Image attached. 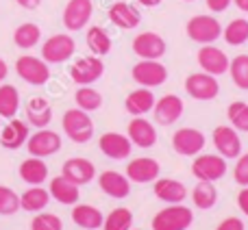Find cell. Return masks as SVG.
Wrapping results in <instances>:
<instances>
[{"mask_svg":"<svg viewBox=\"0 0 248 230\" xmlns=\"http://www.w3.org/2000/svg\"><path fill=\"white\" fill-rule=\"evenodd\" d=\"M61 126L63 132L68 135V139H72L74 144H87L94 137V122H92L90 113L83 109H68L61 117Z\"/></svg>","mask_w":248,"mask_h":230,"instance_id":"6da1fadb","label":"cell"},{"mask_svg":"<svg viewBox=\"0 0 248 230\" xmlns=\"http://www.w3.org/2000/svg\"><path fill=\"white\" fill-rule=\"evenodd\" d=\"M194 222L192 209L183 204H170L153 217V230H187Z\"/></svg>","mask_w":248,"mask_h":230,"instance_id":"7a4b0ae2","label":"cell"},{"mask_svg":"<svg viewBox=\"0 0 248 230\" xmlns=\"http://www.w3.org/2000/svg\"><path fill=\"white\" fill-rule=\"evenodd\" d=\"M16 74L24 83L35 85V87H42L50 81V68H48V63L33 55H22L16 61Z\"/></svg>","mask_w":248,"mask_h":230,"instance_id":"3957f363","label":"cell"},{"mask_svg":"<svg viewBox=\"0 0 248 230\" xmlns=\"http://www.w3.org/2000/svg\"><path fill=\"white\" fill-rule=\"evenodd\" d=\"M187 37L192 42H198V43H214L218 37H222V24H220L218 17L214 15H194L189 17L187 26Z\"/></svg>","mask_w":248,"mask_h":230,"instance_id":"277c9868","label":"cell"},{"mask_svg":"<svg viewBox=\"0 0 248 230\" xmlns=\"http://www.w3.org/2000/svg\"><path fill=\"white\" fill-rule=\"evenodd\" d=\"M74 50H77V42L72 39V35H52L42 46V59L48 65L63 63L74 55Z\"/></svg>","mask_w":248,"mask_h":230,"instance_id":"5b68a950","label":"cell"},{"mask_svg":"<svg viewBox=\"0 0 248 230\" xmlns=\"http://www.w3.org/2000/svg\"><path fill=\"white\" fill-rule=\"evenodd\" d=\"M131 76L137 85L141 87H159L168 81V68L159 61H150V59H141L140 63L133 65Z\"/></svg>","mask_w":248,"mask_h":230,"instance_id":"8992f818","label":"cell"},{"mask_svg":"<svg viewBox=\"0 0 248 230\" xmlns=\"http://www.w3.org/2000/svg\"><path fill=\"white\" fill-rule=\"evenodd\" d=\"M26 148H29L31 157H52L61 150V137L59 132L50 130V128H37V132L29 135L26 139Z\"/></svg>","mask_w":248,"mask_h":230,"instance_id":"52a82bcc","label":"cell"},{"mask_svg":"<svg viewBox=\"0 0 248 230\" xmlns=\"http://www.w3.org/2000/svg\"><path fill=\"white\" fill-rule=\"evenodd\" d=\"M103 74H105V63H103V59L96 57V55L81 57V59H77L72 63V68H70V76H72V81L81 87L96 83Z\"/></svg>","mask_w":248,"mask_h":230,"instance_id":"ba28073f","label":"cell"},{"mask_svg":"<svg viewBox=\"0 0 248 230\" xmlns=\"http://www.w3.org/2000/svg\"><path fill=\"white\" fill-rule=\"evenodd\" d=\"M192 174L198 180H207V183H216L227 174V158L220 154H202L196 157L192 163Z\"/></svg>","mask_w":248,"mask_h":230,"instance_id":"9c48e42d","label":"cell"},{"mask_svg":"<svg viewBox=\"0 0 248 230\" xmlns=\"http://www.w3.org/2000/svg\"><path fill=\"white\" fill-rule=\"evenodd\" d=\"M185 91L194 100H214L220 94V85L216 81V76H211V74L196 72L185 78Z\"/></svg>","mask_w":248,"mask_h":230,"instance_id":"30bf717a","label":"cell"},{"mask_svg":"<svg viewBox=\"0 0 248 230\" xmlns=\"http://www.w3.org/2000/svg\"><path fill=\"white\" fill-rule=\"evenodd\" d=\"M205 135L196 128H179L172 135V148L181 157H196L205 148Z\"/></svg>","mask_w":248,"mask_h":230,"instance_id":"8fae6325","label":"cell"},{"mask_svg":"<svg viewBox=\"0 0 248 230\" xmlns=\"http://www.w3.org/2000/svg\"><path fill=\"white\" fill-rule=\"evenodd\" d=\"M166 42H163L161 35L153 33V30H146L140 33L133 39V52H135L140 59H150V61H159L166 55Z\"/></svg>","mask_w":248,"mask_h":230,"instance_id":"7c38bea8","label":"cell"},{"mask_svg":"<svg viewBox=\"0 0 248 230\" xmlns=\"http://www.w3.org/2000/svg\"><path fill=\"white\" fill-rule=\"evenodd\" d=\"M94 13L92 0H70L63 9V26L68 30H81L87 26Z\"/></svg>","mask_w":248,"mask_h":230,"instance_id":"4fadbf2b","label":"cell"},{"mask_svg":"<svg viewBox=\"0 0 248 230\" xmlns=\"http://www.w3.org/2000/svg\"><path fill=\"white\" fill-rule=\"evenodd\" d=\"M229 57L224 55V50L216 48L214 43H205L198 50V65L202 68V72L211 74V76H220V74L229 72Z\"/></svg>","mask_w":248,"mask_h":230,"instance_id":"5bb4252c","label":"cell"},{"mask_svg":"<svg viewBox=\"0 0 248 230\" xmlns=\"http://www.w3.org/2000/svg\"><path fill=\"white\" fill-rule=\"evenodd\" d=\"M214 145L224 158H237L242 154V139L233 126L214 128Z\"/></svg>","mask_w":248,"mask_h":230,"instance_id":"9a60e30c","label":"cell"},{"mask_svg":"<svg viewBox=\"0 0 248 230\" xmlns=\"http://www.w3.org/2000/svg\"><path fill=\"white\" fill-rule=\"evenodd\" d=\"M159 174H161V167H159V163L150 157L133 158V161H128V165H126V178L131 180V183H140V185L155 183V180L159 178Z\"/></svg>","mask_w":248,"mask_h":230,"instance_id":"2e32d148","label":"cell"},{"mask_svg":"<svg viewBox=\"0 0 248 230\" xmlns=\"http://www.w3.org/2000/svg\"><path fill=\"white\" fill-rule=\"evenodd\" d=\"M155 122L161 126H172L174 122H179V117L183 115V100L176 94H166L163 98H159L153 107Z\"/></svg>","mask_w":248,"mask_h":230,"instance_id":"e0dca14e","label":"cell"},{"mask_svg":"<svg viewBox=\"0 0 248 230\" xmlns=\"http://www.w3.org/2000/svg\"><path fill=\"white\" fill-rule=\"evenodd\" d=\"M98 148L105 157L113 158V161H122V158L131 157L133 144L126 135H122V132H105V135H100V139H98Z\"/></svg>","mask_w":248,"mask_h":230,"instance_id":"ac0fdd59","label":"cell"},{"mask_svg":"<svg viewBox=\"0 0 248 230\" xmlns=\"http://www.w3.org/2000/svg\"><path fill=\"white\" fill-rule=\"evenodd\" d=\"M61 176L63 178H68L70 183L74 185H87L94 180L96 176V167L92 161H87V158H81V157H74V158H68V161L63 163V167H61Z\"/></svg>","mask_w":248,"mask_h":230,"instance_id":"d6986e66","label":"cell"},{"mask_svg":"<svg viewBox=\"0 0 248 230\" xmlns=\"http://www.w3.org/2000/svg\"><path fill=\"white\" fill-rule=\"evenodd\" d=\"M31 135V128L26 122H20L17 117H11L0 128V145L7 150H20L26 145V139Z\"/></svg>","mask_w":248,"mask_h":230,"instance_id":"ffe728a7","label":"cell"},{"mask_svg":"<svg viewBox=\"0 0 248 230\" xmlns=\"http://www.w3.org/2000/svg\"><path fill=\"white\" fill-rule=\"evenodd\" d=\"M98 185L107 196L116 198V200H124L131 193V180L126 178V174H120L116 170H107L98 176Z\"/></svg>","mask_w":248,"mask_h":230,"instance_id":"44dd1931","label":"cell"},{"mask_svg":"<svg viewBox=\"0 0 248 230\" xmlns=\"http://www.w3.org/2000/svg\"><path fill=\"white\" fill-rule=\"evenodd\" d=\"M128 139L137 148H153L157 144V130L146 117H133L128 122Z\"/></svg>","mask_w":248,"mask_h":230,"instance_id":"7402d4cb","label":"cell"},{"mask_svg":"<svg viewBox=\"0 0 248 230\" xmlns=\"http://www.w3.org/2000/svg\"><path fill=\"white\" fill-rule=\"evenodd\" d=\"M109 20L111 24H116L118 29H124V30H133L140 26L141 22V13L135 4H128V2H116L111 4L109 9Z\"/></svg>","mask_w":248,"mask_h":230,"instance_id":"603a6c76","label":"cell"},{"mask_svg":"<svg viewBox=\"0 0 248 230\" xmlns=\"http://www.w3.org/2000/svg\"><path fill=\"white\" fill-rule=\"evenodd\" d=\"M155 196L166 204H183V200L187 198V189L183 183L174 178H157L155 180Z\"/></svg>","mask_w":248,"mask_h":230,"instance_id":"cb8c5ba5","label":"cell"},{"mask_svg":"<svg viewBox=\"0 0 248 230\" xmlns=\"http://www.w3.org/2000/svg\"><path fill=\"white\" fill-rule=\"evenodd\" d=\"M155 102H157V98H155V94L148 89V87H140V89L131 91V94L126 96V100H124V107H126V111L133 115V117H144L146 113L153 111Z\"/></svg>","mask_w":248,"mask_h":230,"instance_id":"d4e9b609","label":"cell"},{"mask_svg":"<svg viewBox=\"0 0 248 230\" xmlns=\"http://www.w3.org/2000/svg\"><path fill=\"white\" fill-rule=\"evenodd\" d=\"M50 198H55L59 204H65V206H74L81 198V191H78V185L70 183L68 178L63 176H55L50 180V189H48Z\"/></svg>","mask_w":248,"mask_h":230,"instance_id":"484cf974","label":"cell"},{"mask_svg":"<svg viewBox=\"0 0 248 230\" xmlns=\"http://www.w3.org/2000/svg\"><path fill=\"white\" fill-rule=\"evenodd\" d=\"M20 178L31 187L44 185L48 180V165L44 163V158L39 157H29L20 163Z\"/></svg>","mask_w":248,"mask_h":230,"instance_id":"4316f807","label":"cell"},{"mask_svg":"<svg viewBox=\"0 0 248 230\" xmlns=\"http://www.w3.org/2000/svg\"><path fill=\"white\" fill-rule=\"evenodd\" d=\"M24 111H26V122H29V126H35V128H46L52 119V107L42 96L31 98L29 102H26Z\"/></svg>","mask_w":248,"mask_h":230,"instance_id":"83f0119b","label":"cell"},{"mask_svg":"<svg viewBox=\"0 0 248 230\" xmlns=\"http://www.w3.org/2000/svg\"><path fill=\"white\" fill-rule=\"evenodd\" d=\"M72 222L77 224L78 228H85V230H96V228H103V213H100L96 206L92 204H74L72 209Z\"/></svg>","mask_w":248,"mask_h":230,"instance_id":"f1b7e54d","label":"cell"},{"mask_svg":"<svg viewBox=\"0 0 248 230\" xmlns=\"http://www.w3.org/2000/svg\"><path fill=\"white\" fill-rule=\"evenodd\" d=\"M48 202H50L48 189H44L42 185H37V187H29L20 196V209L29 211V213H39V211H44L48 206Z\"/></svg>","mask_w":248,"mask_h":230,"instance_id":"f546056e","label":"cell"},{"mask_svg":"<svg viewBox=\"0 0 248 230\" xmlns=\"http://www.w3.org/2000/svg\"><path fill=\"white\" fill-rule=\"evenodd\" d=\"M39 39H42V29L33 22H24L13 30V43L22 50H31L33 46H37Z\"/></svg>","mask_w":248,"mask_h":230,"instance_id":"4dcf8cb0","label":"cell"},{"mask_svg":"<svg viewBox=\"0 0 248 230\" xmlns=\"http://www.w3.org/2000/svg\"><path fill=\"white\" fill-rule=\"evenodd\" d=\"M192 200L194 206L201 211H209L216 206L218 202V191H216L214 183H207V180H198V185L192 189Z\"/></svg>","mask_w":248,"mask_h":230,"instance_id":"1f68e13d","label":"cell"},{"mask_svg":"<svg viewBox=\"0 0 248 230\" xmlns=\"http://www.w3.org/2000/svg\"><path fill=\"white\" fill-rule=\"evenodd\" d=\"M85 39H87V48L96 57H105L111 52V37H109V33L103 26H90Z\"/></svg>","mask_w":248,"mask_h":230,"instance_id":"d6a6232c","label":"cell"},{"mask_svg":"<svg viewBox=\"0 0 248 230\" xmlns=\"http://www.w3.org/2000/svg\"><path fill=\"white\" fill-rule=\"evenodd\" d=\"M17 109H20V91L13 85H9V83L0 85V117L4 119L16 117Z\"/></svg>","mask_w":248,"mask_h":230,"instance_id":"836d02e7","label":"cell"},{"mask_svg":"<svg viewBox=\"0 0 248 230\" xmlns=\"http://www.w3.org/2000/svg\"><path fill=\"white\" fill-rule=\"evenodd\" d=\"M74 102H77L78 109H83V111L92 113V111H98L100 107H103V94H100L98 89H94V87H78L77 94H74Z\"/></svg>","mask_w":248,"mask_h":230,"instance_id":"e575fe53","label":"cell"},{"mask_svg":"<svg viewBox=\"0 0 248 230\" xmlns=\"http://www.w3.org/2000/svg\"><path fill=\"white\" fill-rule=\"evenodd\" d=\"M222 37L229 46H242L248 42V20L246 17H237V20L229 22L227 29H222Z\"/></svg>","mask_w":248,"mask_h":230,"instance_id":"d590c367","label":"cell"},{"mask_svg":"<svg viewBox=\"0 0 248 230\" xmlns=\"http://www.w3.org/2000/svg\"><path fill=\"white\" fill-rule=\"evenodd\" d=\"M131 226H133V213L128 209H124V206L113 209L103 222V230H131Z\"/></svg>","mask_w":248,"mask_h":230,"instance_id":"8d00e7d4","label":"cell"},{"mask_svg":"<svg viewBox=\"0 0 248 230\" xmlns=\"http://www.w3.org/2000/svg\"><path fill=\"white\" fill-rule=\"evenodd\" d=\"M227 117L231 122V126L235 128L237 132H248V104L237 100V102H231L227 109Z\"/></svg>","mask_w":248,"mask_h":230,"instance_id":"74e56055","label":"cell"},{"mask_svg":"<svg viewBox=\"0 0 248 230\" xmlns=\"http://www.w3.org/2000/svg\"><path fill=\"white\" fill-rule=\"evenodd\" d=\"M229 74L240 89H248V55H237L229 63Z\"/></svg>","mask_w":248,"mask_h":230,"instance_id":"f35d334b","label":"cell"},{"mask_svg":"<svg viewBox=\"0 0 248 230\" xmlns=\"http://www.w3.org/2000/svg\"><path fill=\"white\" fill-rule=\"evenodd\" d=\"M20 211V196L7 185H0V215H16Z\"/></svg>","mask_w":248,"mask_h":230,"instance_id":"ab89813d","label":"cell"},{"mask_svg":"<svg viewBox=\"0 0 248 230\" xmlns=\"http://www.w3.org/2000/svg\"><path fill=\"white\" fill-rule=\"evenodd\" d=\"M31 230H63V222H61L59 215L39 211L31 222Z\"/></svg>","mask_w":248,"mask_h":230,"instance_id":"60d3db41","label":"cell"},{"mask_svg":"<svg viewBox=\"0 0 248 230\" xmlns=\"http://www.w3.org/2000/svg\"><path fill=\"white\" fill-rule=\"evenodd\" d=\"M233 178L240 187H248V152L240 154L235 163V170H233Z\"/></svg>","mask_w":248,"mask_h":230,"instance_id":"b9f144b4","label":"cell"},{"mask_svg":"<svg viewBox=\"0 0 248 230\" xmlns=\"http://www.w3.org/2000/svg\"><path fill=\"white\" fill-rule=\"evenodd\" d=\"M216 230H244V222L240 217H227L218 224Z\"/></svg>","mask_w":248,"mask_h":230,"instance_id":"7bdbcfd3","label":"cell"},{"mask_svg":"<svg viewBox=\"0 0 248 230\" xmlns=\"http://www.w3.org/2000/svg\"><path fill=\"white\" fill-rule=\"evenodd\" d=\"M205 2H207V9H209V11L222 13V11H227V9L231 7L233 0H205Z\"/></svg>","mask_w":248,"mask_h":230,"instance_id":"ee69618b","label":"cell"},{"mask_svg":"<svg viewBox=\"0 0 248 230\" xmlns=\"http://www.w3.org/2000/svg\"><path fill=\"white\" fill-rule=\"evenodd\" d=\"M237 206H240V211L248 217V187H242V191L237 193Z\"/></svg>","mask_w":248,"mask_h":230,"instance_id":"f6af8a7d","label":"cell"},{"mask_svg":"<svg viewBox=\"0 0 248 230\" xmlns=\"http://www.w3.org/2000/svg\"><path fill=\"white\" fill-rule=\"evenodd\" d=\"M17 4H20L22 9H37L39 7V2H42V0H16Z\"/></svg>","mask_w":248,"mask_h":230,"instance_id":"bcb514c9","label":"cell"},{"mask_svg":"<svg viewBox=\"0 0 248 230\" xmlns=\"http://www.w3.org/2000/svg\"><path fill=\"white\" fill-rule=\"evenodd\" d=\"M7 74H9V68H7V63H4L2 59H0V83L7 78Z\"/></svg>","mask_w":248,"mask_h":230,"instance_id":"7dc6e473","label":"cell"},{"mask_svg":"<svg viewBox=\"0 0 248 230\" xmlns=\"http://www.w3.org/2000/svg\"><path fill=\"white\" fill-rule=\"evenodd\" d=\"M233 2H235V7L240 9V11L248 13V0H233Z\"/></svg>","mask_w":248,"mask_h":230,"instance_id":"c3c4849f","label":"cell"},{"mask_svg":"<svg viewBox=\"0 0 248 230\" xmlns=\"http://www.w3.org/2000/svg\"><path fill=\"white\" fill-rule=\"evenodd\" d=\"M137 2L141 7H157V4H161V0H137Z\"/></svg>","mask_w":248,"mask_h":230,"instance_id":"681fc988","label":"cell"},{"mask_svg":"<svg viewBox=\"0 0 248 230\" xmlns=\"http://www.w3.org/2000/svg\"><path fill=\"white\" fill-rule=\"evenodd\" d=\"M185 2H194V0H185Z\"/></svg>","mask_w":248,"mask_h":230,"instance_id":"f907efd6","label":"cell"},{"mask_svg":"<svg viewBox=\"0 0 248 230\" xmlns=\"http://www.w3.org/2000/svg\"><path fill=\"white\" fill-rule=\"evenodd\" d=\"M0 128H2V126H0Z\"/></svg>","mask_w":248,"mask_h":230,"instance_id":"816d5d0a","label":"cell"},{"mask_svg":"<svg viewBox=\"0 0 248 230\" xmlns=\"http://www.w3.org/2000/svg\"><path fill=\"white\" fill-rule=\"evenodd\" d=\"M131 230H133V228H131Z\"/></svg>","mask_w":248,"mask_h":230,"instance_id":"f5cc1de1","label":"cell"}]
</instances>
